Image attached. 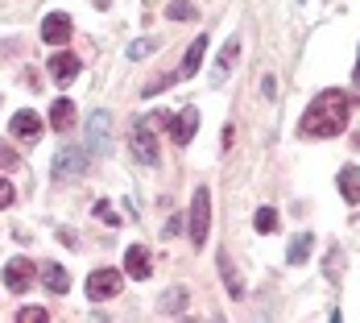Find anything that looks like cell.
Segmentation results:
<instances>
[{
    "mask_svg": "<svg viewBox=\"0 0 360 323\" xmlns=\"http://www.w3.org/2000/svg\"><path fill=\"white\" fill-rule=\"evenodd\" d=\"M8 203H13V182H8V179H0V212H4Z\"/></svg>",
    "mask_w": 360,
    "mask_h": 323,
    "instance_id": "cell-25",
    "label": "cell"
},
{
    "mask_svg": "<svg viewBox=\"0 0 360 323\" xmlns=\"http://www.w3.org/2000/svg\"><path fill=\"white\" fill-rule=\"evenodd\" d=\"M236 54H240V42H236V37H228V46H224V50H219V63H216V75H212V83H224V79H228V71H232V67H236Z\"/></svg>",
    "mask_w": 360,
    "mask_h": 323,
    "instance_id": "cell-13",
    "label": "cell"
},
{
    "mask_svg": "<svg viewBox=\"0 0 360 323\" xmlns=\"http://www.w3.org/2000/svg\"><path fill=\"white\" fill-rule=\"evenodd\" d=\"M96 215H100V220H104V224H108V228H116V224H120V215L112 212L108 203H104V199H100V203H96Z\"/></svg>",
    "mask_w": 360,
    "mask_h": 323,
    "instance_id": "cell-24",
    "label": "cell"
},
{
    "mask_svg": "<svg viewBox=\"0 0 360 323\" xmlns=\"http://www.w3.org/2000/svg\"><path fill=\"white\" fill-rule=\"evenodd\" d=\"M124 270H129V278L145 282V278L153 274V265H149V249H145V245H133V249H129V257H124Z\"/></svg>",
    "mask_w": 360,
    "mask_h": 323,
    "instance_id": "cell-11",
    "label": "cell"
},
{
    "mask_svg": "<svg viewBox=\"0 0 360 323\" xmlns=\"http://www.w3.org/2000/svg\"><path fill=\"white\" fill-rule=\"evenodd\" d=\"M186 228H191L195 249H203V245H207V228H212V191H207V186L195 191V203H191V215H186Z\"/></svg>",
    "mask_w": 360,
    "mask_h": 323,
    "instance_id": "cell-3",
    "label": "cell"
},
{
    "mask_svg": "<svg viewBox=\"0 0 360 323\" xmlns=\"http://www.w3.org/2000/svg\"><path fill=\"white\" fill-rule=\"evenodd\" d=\"M352 79H356V87H360V63H356V71H352Z\"/></svg>",
    "mask_w": 360,
    "mask_h": 323,
    "instance_id": "cell-28",
    "label": "cell"
},
{
    "mask_svg": "<svg viewBox=\"0 0 360 323\" xmlns=\"http://www.w3.org/2000/svg\"><path fill=\"white\" fill-rule=\"evenodd\" d=\"M50 125H54L58 133H67V129H71V125H75V104H71V100H58V104L50 108Z\"/></svg>",
    "mask_w": 360,
    "mask_h": 323,
    "instance_id": "cell-17",
    "label": "cell"
},
{
    "mask_svg": "<svg viewBox=\"0 0 360 323\" xmlns=\"http://www.w3.org/2000/svg\"><path fill=\"white\" fill-rule=\"evenodd\" d=\"M179 228H182V220H166V228H162V232H166V236H179Z\"/></svg>",
    "mask_w": 360,
    "mask_h": 323,
    "instance_id": "cell-27",
    "label": "cell"
},
{
    "mask_svg": "<svg viewBox=\"0 0 360 323\" xmlns=\"http://www.w3.org/2000/svg\"><path fill=\"white\" fill-rule=\"evenodd\" d=\"M158 303H162V311H166V315H182V311H186V290H182V286L166 290Z\"/></svg>",
    "mask_w": 360,
    "mask_h": 323,
    "instance_id": "cell-19",
    "label": "cell"
},
{
    "mask_svg": "<svg viewBox=\"0 0 360 323\" xmlns=\"http://www.w3.org/2000/svg\"><path fill=\"white\" fill-rule=\"evenodd\" d=\"M252 224H257V232H274V228H278V212H274V208H257Z\"/></svg>",
    "mask_w": 360,
    "mask_h": 323,
    "instance_id": "cell-22",
    "label": "cell"
},
{
    "mask_svg": "<svg viewBox=\"0 0 360 323\" xmlns=\"http://www.w3.org/2000/svg\"><path fill=\"white\" fill-rule=\"evenodd\" d=\"M108 125H112V116L108 112H96V116H91V125H87V133H91V149H96V153H104V149H108Z\"/></svg>",
    "mask_w": 360,
    "mask_h": 323,
    "instance_id": "cell-12",
    "label": "cell"
},
{
    "mask_svg": "<svg viewBox=\"0 0 360 323\" xmlns=\"http://www.w3.org/2000/svg\"><path fill=\"white\" fill-rule=\"evenodd\" d=\"M166 133H170V141L174 145H186L195 133H199V108L186 104L179 116H166Z\"/></svg>",
    "mask_w": 360,
    "mask_h": 323,
    "instance_id": "cell-5",
    "label": "cell"
},
{
    "mask_svg": "<svg viewBox=\"0 0 360 323\" xmlns=\"http://www.w3.org/2000/svg\"><path fill=\"white\" fill-rule=\"evenodd\" d=\"M158 46H162V37H141V42H133V46H129V63H137V58H149Z\"/></svg>",
    "mask_w": 360,
    "mask_h": 323,
    "instance_id": "cell-20",
    "label": "cell"
},
{
    "mask_svg": "<svg viewBox=\"0 0 360 323\" xmlns=\"http://www.w3.org/2000/svg\"><path fill=\"white\" fill-rule=\"evenodd\" d=\"M340 191L348 203H360V166H344L340 170Z\"/></svg>",
    "mask_w": 360,
    "mask_h": 323,
    "instance_id": "cell-16",
    "label": "cell"
},
{
    "mask_svg": "<svg viewBox=\"0 0 360 323\" xmlns=\"http://www.w3.org/2000/svg\"><path fill=\"white\" fill-rule=\"evenodd\" d=\"M41 282H46L50 294H67V290H71V274H67L63 265H46V270H41Z\"/></svg>",
    "mask_w": 360,
    "mask_h": 323,
    "instance_id": "cell-15",
    "label": "cell"
},
{
    "mask_svg": "<svg viewBox=\"0 0 360 323\" xmlns=\"http://www.w3.org/2000/svg\"><path fill=\"white\" fill-rule=\"evenodd\" d=\"M0 166H17V153L8 145H0Z\"/></svg>",
    "mask_w": 360,
    "mask_h": 323,
    "instance_id": "cell-26",
    "label": "cell"
},
{
    "mask_svg": "<svg viewBox=\"0 0 360 323\" xmlns=\"http://www.w3.org/2000/svg\"><path fill=\"white\" fill-rule=\"evenodd\" d=\"M203 54H207V37H195V42L186 46V58H182V67L174 71V79H191V75L199 71V63H203Z\"/></svg>",
    "mask_w": 360,
    "mask_h": 323,
    "instance_id": "cell-10",
    "label": "cell"
},
{
    "mask_svg": "<svg viewBox=\"0 0 360 323\" xmlns=\"http://www.w3.org/2000/svg\"><path fill=\"white\" fill-rule=\"evenodd\" d=\"M71 34H75V25H71L67 13H50V17L41 21V42H50V46H67Z\"/></svg>",
    "mask_w": 360,
    "mask_h": 323,
    "instance_id": "cell-7",
    "label": "cell"
},
{
    "mask_svg": "<svg viewBox=\"0 0 360 323\" xmlns=\"http://www.w3.org/2000/svg\"><path fill=\"white\" fill-rule=\"evenodd\" d=\"M41 319H46L41 307H21V311H17V323H41Z\"/></svg>",
    "mask_w": 360,
    "mask_h": 323,
    "instance_id": "cell-23",
    "label": "cell"
},
{
    "mask_svg": "<svg viewBox=\"0 0 360 323\" xmlns=\"http://www.w3.org/2000/svg\"><path fill=\"white\" fill-rule=\"evenodd\" d=\"M50 75H54L58 83H71L75 75H79V58L67 54V50H63V54H54V58H50Z\"/></svg>",
    "mask_w": 360,
    "mask_h": 323,
    "instance_id": "cell-14",
    "label": "cell"
},
{
    "mask_svg": "<svg viewBox=\"0 0 360 323\" xmlns=\"http://www.w3.org/2000/svg\"><path fill=\"white\" fill-rule=\"evenodd\" d=\"M124 290V274L120 270H91V278H87V298H116Z\"/></svg>",
    "mask_w": 360,
    "mask_h": 323,
    "instance_id": "cell-4",
    "label": "cell"
},
{
    "mask_svg": "<svg viewBox=\"0 0 360 323\" xmlns=\"http://www.w3.org/2000/svg\"><path fill=\"white\" fill-rule=\"evenodd\" d=\"M8 129H13V137H17V141H30V145H34L37 137H41V116L25 108V112H17V116H13V125H8Z\"/></svg>",
    "mask_w": 360,
    "mask_h": 323,
    "instance_id": "cell-8",
    "label": "cell"
},
{
    "mask_svg": "<svg viewBox=\"0 0 360 323\" xmlns=\"http://www.w3.org/2000/svg\"><path fill=\"white\" fill-rule=\"evenodd\" d=\"M311 245H315V236H307V232H302V236H294V241H290V249H286L290 265H302V261L311 257Z\"/></svg>",
    "mask_w": 360,
    "mask_h": 323,
    "instance_id": "cell-18",
    "label": "cell"
},
{
    "mask_svg": "<svg viewBox=\"0 0 360 323\" xmlns=\"http://www.w3.org/2000/svg\"><path fill=\"white\" fill-rule=\"evenodd\" d=\"M153 125H166V116H141L137 125H133V158L141 162V166H158V158H162V149H158V137H153Z\"/></svg>",
    "mask_w": 360,
    "mask_h": 323,
    "instance_id": "cell-2",
    "label": "cell"
},
{
    "mask_svg": "<svg viewBox=\"0 0 360 323\" xmlns=\"http://www.w3.org/2000/svg\"><path fill=\"white\" fill-rule=\"evenodd\" d=\"M34 282V265L25 261V257H13L8 265H4V286L8 290H25Z\"/></svg>",
    "mask_w": 360,
    "mask_h": 323,
    "instance_id": "cell-9",
    "label": "cell"
},
{
    "mask_svg": "<svg viewBox=\"0 0 360 323\" xmlns=\"http://www.w3.org/2000/svg\"><path fill=\"white\" fill-rule=\"evenodd\" d=\"M348 112H352V104H348L344 91H323V96H315V104L307 108L298 133L302 137H340L344 125H348Z\"/></svg>",
    "mask_w": 360,
    "mask_h": 323,
    "instance_id": "cell-1",
    "label": "cell"
},
{
    "mask_svg": "<svg viewBox=\"0 0 360 323\" xmlns=\"http://www.w3.org/2000/svg\"><path fill=\"white\" fill-rule=\"evenodd\" d=\"M166 17H170V21H191V17H195V4H191V0H170V4H166Z\"/></svg>",
    "mask_w": 360,
    "mask_h": 323,
    "instance_id": "cell-21",
    "label": "cell"
},
{
    "mask_svg": "<svg viewBox=\"0 0 360 323\" xmlns=\"http://www.w3.org/2000/svg\"><path fill=\"white\" fill-rule=\"evenodd\" d=\"M83 166H87V153H83V149H75V145H63V149H58V158H54V175H58V179H79V175H83Z\"/></svg>",
    "mask_w": 360,
    "mask_h": 323,
    "instance_id": "cell-6",
    "label": "cell"
}]
</instances>
